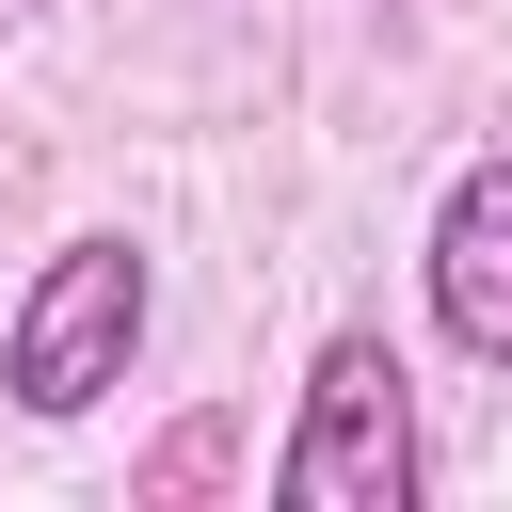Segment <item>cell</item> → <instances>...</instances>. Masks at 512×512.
I'll return each mask as SVG.
<instances>
[{"instance_id": "1", "label": "cell", "mask_w": 512, "mask_h": 512, "mask_svg": "<svg viewBox=\"0 0 512 512\" xmlns=\"http://www.w3.org/2000/svg\"><path fill=\"white\" fill-rule=\"evenodd\" d=\"M144 320H160V256H144L128 224L48 240L32 288H16V320H0V384H16V416H96V400L144 368Z\"/></svg>"}, {"instance_id": "3", "label": "cell", "mask_w": 512, "mask_h": 512, "mask_svg": "<svg viewBox=\"0 0 512 512\" xmlns=\"http://www.w3.org/2000/svg\"><path fill=\"white\" fill-rule=\"evenodd\" d=\"M416 272H432V336H448L464 368H512V144H480V160L432 192Z\"/></svg>"}, {"instance_id": "4", "label": "cell", "mask_w": 512, "mask_h": 512, "mask_svg": "<svg viewBox=\"0 0 512 512\" xmlns=\"http://www.w3.org/2000/svg\"><path fill=\"white\" fill-rule=\"evenodd\" d=\"M368 16H400V0H368Z\"/></svg>"}, {"instance_id": "2", "label": "cell", "mask_w": 512, "mask_h": 512, "mask_svg": "<svg viewBox=\"0 0 512 512\" xmlns=\"http://www.w3.org/2000/svg\"><path fill=\"white\" fill-rule=\"evenodd\" d=\"M272 496L288 512H416V384L384 352V320H336L320 368H304V416L272 448Z\"/></svg>"}]
</instances>
